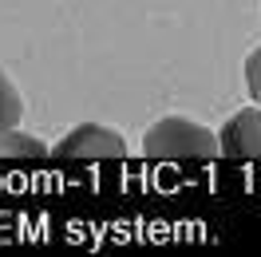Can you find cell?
<instances>
[{
    "instance_id": "1",
    "label": "cell",
    "mask_w": 261,
    "mask_h": 257,
    "mask_svg": "<svg viewBox=\"0 0 261 257\" xmlns=\"http://www.w3.org/2000/svg\"><path fill=\"white\" fill-rule=\"evenodd\" d=\"M143 155L154 162H206L222 155V139L186 115H166L143 131Z\"/></svg>"
},
{
    "instance_id": "2",
    "label": "cell",
    "mask_w": 261,
    "mask_h": 257,
    "mask_svg": "<svg viewBox=\"0 0 261 257\" xmlns=\"http://www.w3.org/2000/svg\"><path fill=\"white\" fill-rule=\"evenodd\" d=\"M127 139H123V131L115 127H103V123H80V127H71L60 139V143L51 146V159L60 162H75V159H127Z\"/></svg>"
},
{
    "instance_id": "3",
    "label": "cell",
    "mask_w": 261,
    "mask_h": 257,
    "mask_svg": "<svg viewBox=\"0 0 261 257\" xmlns=\"http://www.w3.org/2000/svg\"><path fill=\"white\" fill-rule=\"evenodd\" d=\"M222 139V155L238 162H261V103L257 107H242L233 111L218 131Z\"/></svg>"
},
{
    "instance_id": "4",
    "label": "cell",
    "mask_w": 261,
    "mask_h": 257,
    "mask_svg": "<svg viewBox=\"0 0 261 257\" xmlns=\"http://www.w3.org/2000/svg\"><path fill=\"white\" fill-rule=\"evenodd\" d=\"M40 159H51V146L40 135L20 127L0 135V162H40Z\"/></svg>"
},
{
    "instance_id": "5",
    "label": "cell",
    "mask_w": 261,
    "mask_h": 257,
    "mask_svg": "<svg viewBox=\"0 0 261 257\" xmlns=\"http://www.w3.org/2000/svg\"><path fill=\"white\" fill-rule=\"evenodd\" d=\"M20 115H24V95L16 91V83L8 80V71L0 67V135L20 127Z\"/></svg>"
},
{
    "instance_id": "6",
    "label": "cell",
    "mask_w": 261,
    "mask_h": 257,
    "mask_svg": "<svg viewBox=\"0 0 261 257\" xmlns=\"http://www.w3.org/2000/svg\"><path fill=\"white\" fill-rule=\"evenodd\" d=\"M245 87H249L253 103H261V44L245 56Z\"/></svg>"
}]
</instances>
